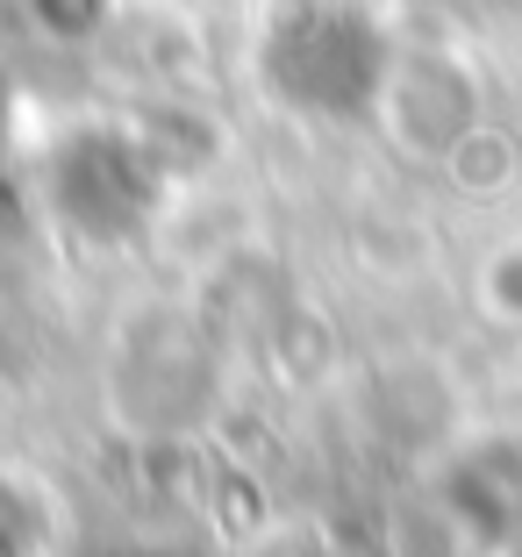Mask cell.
Instances as JSON below:
<instances>
[{
	"label": "cell",
	"instance_id": "obj_1",
	"mask_svg": "<svg viewBox=\"0 0 522 557\" xmlns=\"http://www.w3.org/2000/svg\"><path fill=\"white\" fill-rule=\"evenodd\" d=\"M29 8H36V15H44L50 22V29H86V22H100V15H108V0H29Z\"/></svg>",
	"mask_w": 522,
	"mask_h": 557
}]
</instances>
